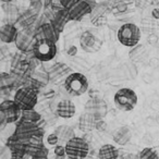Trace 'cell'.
Listing matches in <instances>:
<instances>
[{"mask_svg": "<svg viewBox=\"0 0 159 159\" xmlns=\"http://www.w3.org/2000/svg\"><path fill=\"white\" fill-rule=\"evenodd\" d=\"M66 91L72 96H82L89 91V80L84 74L73 72L64 81Z\"/></svg>", "mask_w": 159, "mask_h": 159, "instance_id": "cell-1", "label": "cell"}, {"mask_svg": "<svg viewBox=\"0 0 159 159\" xmlns=\"http://www.w3.org/2000/svg\"><path fill=\"white\" fill-rule=\"evenodd\" d=\"M33 53L37 60L42 62H48L56 57L57 46L56 43L46 38H37L33 45Z\"/></svg>", "mask_w": 159, "mask_h": 159, "instance_id": "cell-2", "label": "cell"}, {"mask_svg": "<svg viewBox=\"0 0 159 159\" xmlns=\"http://www.w3.org/2000/svg\"><path fill=\"white\" fill-rule=\"evenodd\" d=\"M13 100L22 111L34 109L38 102L37 91L33 87H21L16 92Z\"/></svg>", "mask_w": 159, "mask_h": 159, "instance_id": "cell-3", "label": "cell"}, {"mask_svg": "<svg viewBox=\"0 0 159 159\" xmlns=\"http://www.w3.org/2000/svg\"><path fill=\"white\" fill-rule=\"evenodd\" d=\"M141 30L133 23H125L118 31V40L125 47H134L141 40Z\"/></svg>", "mask_w": 159, "mask_h": 159, "instance_id": "cell-4", "label": "cell"}, {"mask_svg": "<svg viewBox=\"0 0 159 159\" xmlns=\"http://www.w3.org/2000/svg\"><path fill=\"white\" fill-rule=\"evenodd\" d=\"M64 146L66 156L69 159H85L89 152V143L83 137H72Z\"/></svg>", "mask_w": 159, "mask_h": 159, "instance_id": "cell-5", "label": "cell"}, {"mask_svg": "<svg viewBox=\"0 0 159 159\" xmlns=\"http://www.w3.org/2000/svg\"><path fill=\"white\" fill-rule=\"evenodd\" d=\"M113 102L120 111H131L137 105V95L131 89H121L115 94Z\"/></svg>", "mask_w": 159, "mask_h": 159, "instance_id": "cell-6", "label": "cell"}, {"mask_svg": "<svg viewBox=\"0 0 159 159\" xmlns=\"http://www.w3.org/2000/svg\"><path fill=\"white\" fill-rule=\"evenodd\" d=\"M13 134L16 136H18L20 139H22L23 142H26L27 139L33 136L44 137L45 131L39 125V122H31L20 120V122L16 124V131H14Z\"/></svg>", "mask_w": 159, "mask_h": 159, "instance_id": "cell-7", "label": "cell"}, {"mask_svg": "<svg viewBox=\"0 0 159 159\" xmlns=\"http://www.w3.org/2000/svg\"><path fill=\"white\" fill-rule=\"evenodd\" d=\"M0 112L3 115L7 123H16L21 119L22 110L13 99H8L0 104Z\"/></svg>", "mask_w": 159, "mask_h": 159, "instance_id": "cell-8", "label": "cell"}, {"mask_svg": "<svg viewBox=\"0 0 159 159\" xmlns=\"http://www.w3.org/2000/svg\"><path fill=\"white\" fill-rule=\"evenodd\" d=\"M80 46L85 52L95 53L100 50L102 46V40L89 31H86L80 37Z\"/></svg>", "mask_w": 159, "mask_h": 159, "instance_id": "cell-9", "label": "cell"}, {"mask_svg": "<svg viewBox=\"0 0 159 159\" xmlns=\"http://www.w3.org/2000/svg\"><path fill=\"white\" fill-rule=\"evenodd\" d=\"M93 11V8L84 0H79L76 3L72 6L70 9H68L69 19L70 21H80L87 14H91Z\"/></svg>", "mask_w": 159, "mask_h": 159, "instance_id": "cell-10", "label": "cell"}, {"mask_svg": "<svg viewBox=\"0 0 159 159\" xmlns=\"http://www.w3.org/2000/svg\"><path fill=\"white\" fill-rule=\"evenodd\" d=\"M75 112H76L75 105L70 99H62L57 105V115L62 119H71L74 117Z\"/></svg>", "mask_w": 159, "mask_h": 159, "instance_id": "cell-11", "label": "cell"}, {"mask_svg": "<svg viewBox=\"0 0 159 159\" xmlns=\"http://www.w3.org/2000/svg\"><path fill=\"white\" fill-rule=\"evenodd\" d=\"M18 30L12 24H5L0 27V40L6 44L16 43L18 37Z\"/></svg>", "mask_w": 159, "mask_h": 159, "instance_id": "cell-12", "label": "cell"}, {"mask_svg": "<svg viewBox=\"0 0 159 159\" xmlns=\"http://www.w3.org/2000/svg\"><path fill=\"white\" fill-rule=\"evenodd\" d=\"M43 139L44 137L33 136L25 142V152H26V156H34V155L37 154L39 150H42L45 147L44 139Z\"/></svg>", "mask_w": 159, "mask_h": 159, "instance_id": "cell-13", "label": "cell"}, {"mask_svg": "<svg viewBox=\"0 0 159 159\" xmlns=\"http://www.w3.org/2000/svg\"><path fill=\"white\" fill-rule=\"evenodd\" d=\"M131 137H132V131L128 126L118 128L112 133V139L115 141V143H117L118 145H121V146L128 144L130 142Z\"/></svg>", "mask_w": 159, "mask_h": 159, "instance_id": "cell-14", "label": "cell"}, {"mask_svg": "<svg viewBox=\"0 0 159 159\" xmlns=\"http://www.w3.org/2000/svg\"><path fill=\"white\" fill-rule=\"evenodd\" d=\"M69 21H70V19H69L68 9L62 8V9L58 10V11L56 12L55 16H53L52 20H51V23H52L53 26L61 33L64 29V25H66Z\"/></svg>", "mask_w": 159, "mask_h": 159, "instance_id": "cell-15", "label": "cell"}, {"mask_svg": "<svg viewBox=\"0 0 159 159\" xmlns=\"http://www.w3.org/2000/svg\"><path fill=\"white\" fill-rule=\"evenodd\" d=\"M96 120L94 115L89 112H84L81 115L79 120V128L83 132H89V131L94 130L96 128Z\"/></svg>", "mask_w": 159, "mask_h": 159, "instance_id": "cell-16", "label": "cell"}, {"mask_svg": "<svg viewBox=\"0 0 159 159\" xmlns=\"http://www.w3.org/2000/svg\"><path fill=\"white\" fill-rule=\"evenodd\" d=\"M43 36L40 38H46L48 40H51L53 43H57L59 40V36H60V32L56 29L52 25V23H45L43 24L42 29H40Z\"/></svg>", "mask_w": 159, "mask_h": 159, "instance_id": "cell-17", "label": "cell"}, {"mask_svg": "<svg viewBox=\"0 0 159 159\" xmlns=\"http://www.w3.org/2000/svg\"><path fill=\"white\" fill-rule=\"evenodd\" d=\"M120 150L111 144H105L98 150L100 159H118Z\"/></svg>", "mask_w": 159, "mask_h": 159, "instance_id": "cell-18", "label": "cell"}, {"mask_svg": "<svg viewBox=\"0 0 159 159\" xmlns=\"http://www.w3.org/2000/svg\"><path fill=\"white\" fill-rule=\"evenodd\" d=\"M56 133H57V135L59 136V141L63 142L64 145H66L72 137L75 136L74 131H73L70 126H66V125L59 126V128L56 130Z\"/></svg>", "mask_w": 159, "mask_h": 159, "instance_id": "cell-19", "label": "cell"}, {"mask_svg": "<svg viewBox=\"0 0 159 159\" xmlns=\"http://www.w3.org/2000/svg\"><path fill=\"white\" fill-rule=\"evenodd\" d=\"M34 43H32L31 36H29L25 33H19L18 37H16V46H18V48L21 49V50H26L27 47H30V46H32V48H33Z\"/></svg>", "mask_w": 159, "mask_h": 159, "instance_id": "cell-20", "label": "cell"}, {"mask_svg": "<svg viewBox=\"0 0 159 159\" xmlns=\"http://www.w3.org/2000/svg\"><path fill=\"white\" fill-rule=\"evenodd\" d=\"M21 120L24 121H31V122H39L42 120V116L35 111L34 109H30V110H23L21 113Z\"/></svg>", "mask_w": 159, "mask_h": 159, "instance_id": "cell-21", "label": "cell"}, {"mask_svg": "<svg viewBox=\"0 0 159 159\" xmlns=\"http://www.w3.org/2000/svg\"><path fill=\"white\" fill-rule=\"evenodd\" d=\"M139 158V159H159V157L155 149L146 147V148H144L143 150H141Z\"/></svg>", "mask_w": 159, "mask_h": 159, "instance_id": "cell-22", "label": "cell"}, {"mask_svg": "<svg viewBox=\"0 0 159 159\" xmlns=\"http://www.w3.org/2000/svg\"><path fill=\"white\" fill-rule=\"evenodd\" d=\"M143 52H144V46H142V45H136V46L133 47V49L131 50L130 58L132 60H136L143 55Z\"/></svg>", "mask_w": 159, "mask_h": 159, "instance_id": "cell-23", "label": "cell"}, {"mask_svg": "<svg viewBox=\"0 0 159 159\" xmlns=\"http://www.w3.org/2000/svg\"><path fill=\"white\" fill-rule=\"evenodd\" d=\"M47 143L50 146H56L59 143V136L57 135V133H51L47 136Z\"/></svg>", "mask_w": 159, "mask_h": 159, "instance_id": "cell-24", "label": "cell"}, {"mask_svg": "<svg viewBox=\"0 0 159 159\" xmlns=\"http://www.w3.org/2000/svg\"><path fill=\"white\" fill-rule=\"evenodd\" d=\"M48 152L49 150L47 149L46 147H44L42 150H39L37 154L32 156L31 159H48Z\"/></svg>", "mask_w": 159, "mask_h": 159, "instance_id": "cell-25", "label": "cell"}, {"mask_svg": "<svg viewBox=\"0 0 159 159\" xmlns=\"http://www.w3.org/2000/svg\"><path fill=\"white\" fill-rule=\"evenodd\" d=\"M55 154L57 157H64L66 156V146L61 145V144H58L55 146Z\"/></svg>", "mask_w": 159, "mask_h": 159, "instance_id": "cell-26", "label": "cell"}, {"mask_svg": "<svg viewBox=\"0 0 159 159\" xmlns=\"http://www.w3.org/2000/svg\"><path fill=\"white\" fill-rule=\"evenodd\" d=\"M59 1L63 8H66V9H70V8L72 7L74 3H76L79 0H59Z\"/></svg>", "mask_w": 159, "mask_h": 159, "instance_id": "cell-27", "label": "cell"}, {"mask_svg": "<svg viewBox=\"0 0 159 159\" xmlns=\"http://www.w3.org/2000/svg\"><path fill=\"white\" fill-rule=\"evenodd\" d=\"M86 159H100V157H99V155H98V152L89 150V155L86 156Z\"/></svg>", "mask_w": 159, "mask_h": 159, "instance_id": "cell-28", "label": "cell"}, {"mask_svg": "<svg viewBox=\"0 0 159 159\" xmlns=\"http://www.w3.org/2000/svg\"><path fill=\"white\" fill-rule=\"evenodd\" d=\"M66 53H68V56H70V57H74L77 53V48L75 46H70L68 50H66Z\"/></svg>", "mask_w": 159, "mask_h": 159, "instance_id": "cell-29", "label": "cell"}, {"mask_svg": "<svg viewBox=\"0 0 159 159\" xmlns=\"http://www.w3.org/2000/svg\"><path fill=\"white\" fill-rule=\"evenodd\" d=\"M152 18H154V19L158 20V19H159V8H155V9H152Z\"/></svg>", "mask_w": 159, "mask_h": 159, "instance_id": "cell-30", "label": "cell"}, {"mask_svg": "<svg viewBox=\"0 0 159 159\" xmlns=\"http://www.w3.org/2000/svg\"><path fill=\"white\" fill-rule=\"evenodd\" d=\"M2 122H6V119H5V117H3L2 113L0 112V125L2 124Z\"/></svg>", "mask_w": 159, "mask_h": 159, "instance_id": "cell-31", "label": "cell"}, {"mask_svg": "<svg viewBox=\"0 0 159 159\" xmlns=\"http://www.w3.org/2000/svg\"><path fill=\"white\" fill-rule=\"evenodd\" d=\"M0 1H2L3 3H8V2H11L12 0H0Z\"/></svg>", "mask_w": 159, "mask_h": 159, "instance_id": "cell-32", "label": "cell"}, {"mask_svg": "<svg viewBox=\"0 0 159 159\" xmlns=\"http://www.w3.org/2000/svg\"><path fill=\"white\" fill-rule=\"evenodd\" d=\"M2 58H3V53H2V52H0V60L2 59Z\"/></svg>", "mask_w": 159, "mask_h": 159, "instance_id": "cell-33", "label": "cell"}, {"mask_svg": "<svg viewBox=\"0 0 159 159\" xmlns=\"http://www.w3.org/2000/svg\"><path fill=\"white\" fill-rule=\"evenodd\" d=\"M158 120H159V115H158Z\"/></svg>", "mask_w": 159, "mask_h": 159, "instance_id": "cell-34", "label": "cell"}]
</instances>
